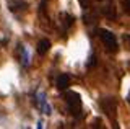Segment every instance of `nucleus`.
<instances>
[{
  "label": "nucleus",
  "instance_id": "nucleus-1",
  "mask_svg": "<svg viewBox=\"0 0 130 129\" xmlns=\"http://www.w3.org/2000/svg\"><path fill=\"white\" fill-rule=\"evenodd\" d=\"M65 101H67V108L70 111V114L80 118L81 116V98H80V95L75 93V92H68L65 95Z\"/></svg>",
  "mask_w": 130,
  "mask_h": 129
},
{
  "label": "nucleus",
  "instance_id": "nucleus-2",
  "mask_svg": "<svg viewBox=\"0 0 130 129\" xmlns=\"http://www.w3.org/2000/svg\"><path fill=\"white\" fill-rule=\"evenodd\" d=\"M98 34H99L101 41H103V44L106 46V49L109 52H116L119 49L117 39H116V36H114V33H111L109 30H104V28H99V30H98Z\"/></svg>",
  "mask_w": 130,
  "mask_h": 129
},
{
  "label": "nucleus",
  "instance_id": "nucleus-3",
  "mask_svg": "<svg viewBox=\"0 0 130 129\" xmlns=\"http://www.w3.org/2000/svg\"><path fill=\"white\" fill-rule=\"evenodd\" d=\"M101 108L104 110V113L109 116V118L116 116V100H114V98H104V100H101Z\"/></svg>",
  "mask_w": 130,
  "mask_h": 129
},
{
  "label": "nucleus",
  "instance_id": "nucleus-4",
  "mask_svg": "<svg viewBox=\"0 0 130 129\" xmlns=\"http://www.w3.org/2000/svg\"><path fill=\"white\" fill-rule=\"evenodd\" d=\"M68 85H70V77L67 74L59 75V79H57V88L59 90H67Z\"/></svg>",
  "mask_w": 130,
  "mask_h": 129
},
{
  "label": "nucleus",
  "instance_id": "nucleus-5",
  "mask_svg": "<svg viewBox=\"0 0 130 129\" xmlns=\"http://www.w3.org/2000/svg\"><path fill=\"white\" fill-rule=\"evenodd\" d=\"M49 49H51V41L49 39H41L38 43V54L44 56V54H47Z\"/></svg>",
  "mask_w": 130,
  "mask_h": 129
},
{
  "label": "nucleus",
  "instance_id": "nucleus-6",
  "mask_svg": "<svg viewBox=\"0 0 130 129\" xmlns=\"http://www.w3.org/2000/svg\"><path fill=\"white\" fill-rule=\"evenodd\" d=\"M8 7H10L11 11H18V10H26V2H21V0H11L10 3H8Z\"/></svg>",
  "mask_w": 130,
  "mask_h": 129
},
{
  "label": "nucleus",
  "instance_id": "nucleus-7",
  "mask_svg": "<svg viewBox=\"0 0 130 129\" xmlns=\"http://www.w3.org/2000/svg\"><path fill=\"white\" fill-rule=\"evenodd\" d=\"M103 13L109 20H114V18H116V8H114V5H111V3H107V5L103 7Z\"/></svg>",
  "mask_w": 130,
  "mask_h": 129
},
{
  "label": "nucleus",
  "instance_id": "nucleus-8",
  "mask_svg": "<svg viewBox=\"0 0 130 129\" xmlns=\"http://www.w3.org/2000/svg\"><path fill=\"white\" fill-rule=\"evenodd\" d=\"M60 17L63 18V20H62V23H63V26H65V28H70V26L73 25V21H75V18H73L72 15H68V13H62Z\"/></svg>",
  "mask_w": 130,
  "mask_h": 129
},
{
  "label": "nucleus",
  "instance_id": "nucleus-9",
  "mask_svg": "<svg viewBox=\"0 0 130 129\" xmlns=\"http://www.w3.org/2000/svg\"><path fill=\"white\" fill-rule=\"evenodd\" d=\"M94 66H96V56H94V54H91V56H89L88 64H86V67H94Z\"/></svg>",
  "mask_w": 130,
  "mask_h": 129
},
{
  "label": "nucleus",
  "instance_id": "nucleus-10",
  "mask_svg": "<svg viewBox=\"0 0 130 129\" xmlns=\"http://www.w3.org/2000/svg\"><path fill=\"white\" fill-rule=\"evenodd\" d=\"M122 5H124V11L130 15V0H124V2H122Z\"/></svg>",
  "mask_w": 130,
  "mask_h": 129
},
{
  "label": "nucleus",
  "instance_id": "nucleus-11",
  "mask_svg": "<svg viewBox=\"0 0 130 129\" xmlns=\"http://www.w3.org/2000/svg\"><path fill=\"white\" fill-rule=\"evenodd\" d=\"M78 2L83 8H89V5H91V0H78Z\"/></svg>",
  "mask_w": 130,
  "mask_h": 129
},
{
  "label": "nucleus",
  "instance_id": "nucleus-12",
  "mask_svg": "<svg viewBox=\"0 0 130 129\" xmlns=\"http://www.w3.org/2000/svg\"><path fill=\"white\" fill-rule=\"evenodd\" d=\"M124 41H128L130 43V36L128 34H124Z\"/></svg>",
  "mask_w": 130,
  "mask_h": 129
}]
</instances>
